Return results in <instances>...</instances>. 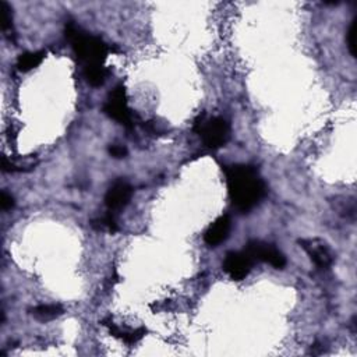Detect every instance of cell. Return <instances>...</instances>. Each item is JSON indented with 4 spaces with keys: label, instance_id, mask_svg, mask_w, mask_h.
Segmentation results:
<instances>
[{
    "label": "cell",
    "instance_id": "13",
    "mask_svg": "<svg viewBox=\"0 0 357 357\" xmlns=\"http://www.w3.org/2000/svg\"><path fill=\"white\" fill-rule=\"evenodd\" d=\"M347 47L349 52L353 57H356V50H357V17L353 18L349 29H347Z\"/></svg>",
    "mask_w": 357,
    "mask_h": 357
},
{
    "label": "cell",
    "instance_id": "8",
    "mask_svg": "<svg viewBox=\"0 0 357 357\" xmlns=\"http://www.w3.org/2000/svg\"><path fill=\"white\" fill-rule=\"evenodd\" d=\"M298 243L318 268L326 269L332 265V261H333L332 252L321 238H303V240H298Z\"/></svg>",
    "mask_w": 357,
    "mask_h": 357
},
{
    "label": "cell",
    "instance_id": "16",
    "mask_svg": "<svg viewBox=\"0 0 357 357\" xmlns=\"http://www.w3.org/2000/svg\"><path fill=\"white\" fill-rule=\"evenodd\" d=\"M109 153L113 158H124L127 155V149L123 145H117V144H112L109 146Z\"/></svg>",
    "mask_w": 357,
    "mask_h": 357
},
{
    "label": "cell",
    "instance_id": "3",
    "mask_svg": "<svg viewBox=\"0 0 357 357\" xmlns=\"http://www.w3.org/2000/svg\"><path fill=\"white\" fill-rule=\"evenodd\" d=\"M192 130L202 138L204 144L211 149L223 146L230 137V124L223 117L205 119V114L198 116Z\"/></svg>",
    "mask_w": 357,
    "mask_h": 357
},
{
    "label": "cell",
    "instance_id": "2",
    "mask_svg": "<svg viewBox=\"0 0 357 357\" xmlns=\"http://www.w3.org/2000/svg\"><path fill=\"white\" fill-rule=\"evenodd\" d=\"M64 35L71 43V47L84 67L93 64H103L110 52H119L116 47H110L102 38L85 32L75 22L66 24Z\"/></svg>",
    "mask_w": 357,
    "mask_h": 357
},
{
    "label": "cell",
    "instance_id": "6",
    "mask_svg": "<svg viewBox=\"0 0 357 357\" xmlns=\"http://www.w3.org/2000/svg\"><path fill=\"white\" fill-rule=\"evenodd\" d=\"M252 264H254L252 258L243 250V251L227 252L223 259L222 266H223V271L233 280H241L248 275Z\"/></svg>",
    "mask_w": 357,
    "mask_h": 357
},
{
    "label": "cell",
    "instance_id": "1",
    "mask_svg": "<svg viewBox=\"0 0 357 357\" xmlns=\"http://www.w3.org/2000/svg\"><path fill=\"white\" fill-rule=\"evenodd\" d=\"M231 204L240 212H248L266 194V184L251 165H230L223 167Z\"/></svg>",
    "mask_w": 357,
    "mask_h": 357
},
{
    "label": "cell",
    "instance_id": "9",
    "mask_svg": "<svg viewBox=\"0 0 357 357\" xmlns=\"http://www.w3.org/2000/svg\"><path fill=\"white\" fill-rule=\"evenodd\" d=\"M230 218L227 215H222L219 216L213 223H211V226L206 229L205 234H204V240L209 247H216L219 245L222 241H225L230 233Z\"/></svg>",
    "mask_w": 357,
    "mask_h": 357
},
{
    "label": "cell",
    "instance_id": "4",
    "mask_svg": "<svg viewBox=\"0 0 357 357\" xmlns=\"http://www.w3.org/2000/svg\"><path fill=\"white\" fill-rule=\"evenodd\" d=\"M103 112L117 123L132 127L134 126V113L127 105V93L126 88L123 85H117L114 89H112L107 95V99L103 105Z\"/></svg>",
    "mask_w": 357,
    "mask_h": 357
},
{
    "label": "cell",
    "instance_id": "5",
    "mask_svg": "<svg viewBox=\"0 0 357 357\" xmlns=\"http://www.w3.org/2000/svg\"><path fill=\"white\" fill-rule=\"evenodd\" d=\"M244 251L252 258V261H264L271 264L276 269H282L286 265V258L284 255L272 244L259 241V240H252L247 243L244 247Z\"/></svg>",
    "mask_w": 357,
    "mask_h": 357
},
{
    "label": "cell",
    "instance_id": "12",
    "mask_svg": "<svg viewBox=\"0 0 357 357\" xmlns=\"http://www.w3.org/2000/svg\"><path fill=\"white\" fill-rule=\"evenodd\" d=\"M64 312L60 304H40L31 310V314L39 321H50L60 317Z\"/></svg>",
    "mask_w": 357,
    "mask_h": 357
},
{
    "label": "cell",
    "instance_id": "14",
    "mask_svg": "<svg viewBox=\"0 0 357 357\" xmlns=\"http://www.w3.org/2000/svg\"><path fill=\"white\" fill-rule=\"evenodd\" d=\"M0 11H1V28L3 31H8L13 28V15L11 8L6 1H0Z\"/></svg>",
    "mask_w": 357,
    "mask_h": 357
},
{
    "label": "cell",
    "instance_id": "10",
    "mask_svg": "<svg viewBox=\"0 0 357 357\" xmlns=\"http://www.w3.org/2000/svg\"><path fill=\"white\" fill-rule=\"evenodd\" d=\"M45 54L46 52L45 50H38V52H26V53H22L18 60H17V68L20 71H29L35 67H38L42 60L45 59Z\"/></svg>",
    "mask_w": 357,
    "mask_h": 357
},
{
    "label": "cell",
    "instance_id": "11",
    "mask_svg": "<svg viewBox=\"0 0 357 357\" xmlns=\"http://www.w3.org/2000/svg\"><path fill=\"white\" fill-rule=\"evenodd\" d=\"M84 75L89 85L92 86H100L106 81L109 75V70L103 67V64H93L84 67Z\"/></svg>",
    "mask_w": 357,
    "mask_h": 357
},
{
    "label": "cell",
    "instance_id": "15",
    "mask_svg": "<svg viewBox=\"0 0 357 357\" xmlns=\"http://www.w3.org/2000/svg\"><path fill=\"white\" fill-rule=\"evenodd\" d=\"M0 205H1L3 211H8L14 205V198L10 194H7L6 191H3L0 195Z\"/></svg>",
    "mask_w": 357,
    "mask_h": 357
},
{
    "label": "cell",
    "instance_id": "7",
    "mask_svg": "<svg viewBox=\"0 0 357 357\" xmlns=\"http://www.w3.org/2000/svg\"><path fill=\"white\" fill-rule=\"evenodd\" d=\"M131 197L132 187L126 180H117L109 187L105 195V205L109 209V212L120 211L130 202Z\"/></svg>",
    "mask_w": 357,
    "mask_h": 357
}]
</instances>
